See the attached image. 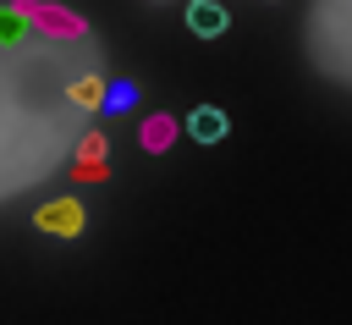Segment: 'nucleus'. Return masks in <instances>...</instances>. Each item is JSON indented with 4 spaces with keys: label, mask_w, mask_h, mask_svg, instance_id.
Listing matches in <instances>:
<instances>
[{
    "label": "nucleus",
    "mask_w": 352,
    "mask_h": 325,
    "mask_svg": "<svg viewBox=\"0 0 352 325\" xmlns=\"http://www.w3.org/2000/svg\"><path fill=\"white\" fill-rule=\"evenodd\" d=\"M77 77L60 66V44L33 33L22 6H0V204L38 187L72 154L82 127L72 105Z\"/></svg>",
    "instance_id": "f257e3e1"
},
{
    "label": "nucleus",
    "mask_w": 352,
    "mask_h": 325,
    "mask_svg": "<svg viewBox=\"0 0 352 325\" xmlns=\"http://www.w3.org/2000/svg\"><path fill=\"white\" fill-rule=\"evenodd\" d=\"M82 204L72 198V193H60V198H50V204H38V215H33V226L38 231H50V237H77L82 231Z\"/></svg>",
    "instance_id": "f03ea898"
},
{
    "label": "nucleus",
    "mask_w": 352,
    "mask_h": 325,
    "mask_svg": "<svg viewBox=\"0 0 352 325\" xmlns=\"http://www.w3.org/2000/svg\"><path fill=\"white\" fill-rule=\"evenodd\" d=\"M187 28H192L198 39H220V33L231 28V11H226L220 0H192V6H187Z\"/></svg>",
    "instance_id": "7ed1b4c3"
},
{
    "label": "nucleus",
    "mask_w": 352,
    "mask_h": 325,
    "mask_svg": "<svg viewBox=\"0 0 352 325\" xmlns=\"http://www.w3.org/2000/svg\"><path fill=\"white\" fill-rule=\"evenodd\" d=\"M226 132H231V121H226L220 105H198V110L187 116V138H192V143H220Z\"/></svg>",
    "instance_id": "20e7f679"
},
{
    "label": "nucleus",
    "mask_w": 352,
    "mask_h": 325,
    "mask_svg": "<svg viewBox=\"0 0 352 325\" xmlns=\"http://www.w3.org/2000/svg\"><path fill=\"white\" fill-rule=\"evenodd\" d=\"M170 132H176V127H170L165 116H154V121H143V143H148V149H165V143H170Z\"/></svg>",
    "instance_id": "39448f33"
}]
</instances>
